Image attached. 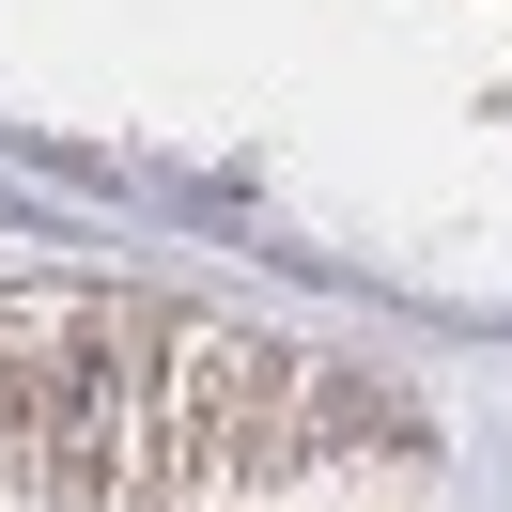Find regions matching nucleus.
Wrapping results in <instances>:
<instances>
[{"mask_svg": "<svg viewBox=\"0 0 512 512\" xmlns=\"http://www.w3.org/2000/svg\"><path fill=\"white\" fill-rule=\"evenodd\" d=\"M295 357L140 295H16L0 311V512H404V404L342 373L233 450Z\"/></svg>", "mask_w": 512, "mask_h": 512, "instance_id": "1", "label": "nucleus"}]
</instances>
